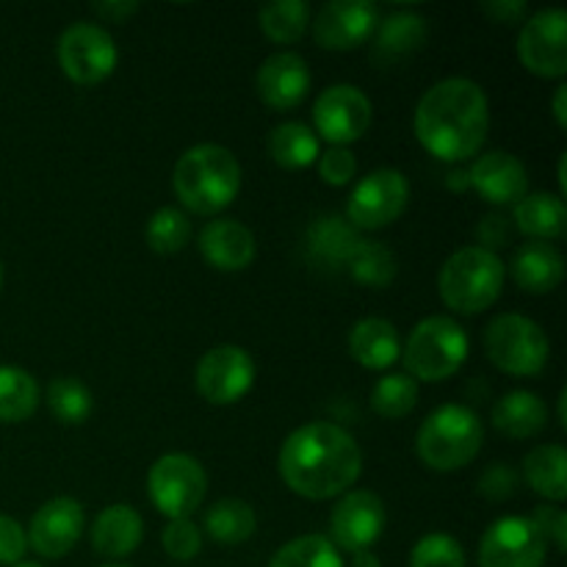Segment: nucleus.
<instances>
[{"label":"nucleus","instance_id":"51","mask_svg":"<svg viewBox=\"0 0 567 567\" xmlns=\"http://www.w3.org/2000/svg\"><path fill=\"white\" fill-rule=\"evenodd\" d=\"M0 286H3V266H0Z\"/></svg>","mask_w":567,"mask_h":567},{"label":"nucleus","instance_id":"1","mask_svg":"<svg viewBox=\"0 0 567 567\" xmlns=\"http://www.w3.org/2000/svg\"><path fill=\"white\" fill-rule=\"evenodd\" d=\"M288 491L308 502L343 496L363 471L358 441L330 421H310L286 437L277 457Z\"/></svg>","mask_w":567,"mask_h":567},{"label":"nucleus","instance_id":"12","mask_svg":"<svg viewBox=\"0 0 567 567\" xmlns=\"http://www.w3.org/2000/svg\"><path fill=\"white\" fill-rule=\"evenodd\" d=\"M255 385V360L247 349L225 347L208 349L197 363V391L205 402L225 408L236 404L252 391Z\"/></svg>","mask_w":567,"mask_h":567},{"label":"nucleus","instance_id":"19","mask_svg":"<svg viewBox=\"0 0 567 567\" xmlns=\"http://www.w3.org/2000/svg\"><path fill=\"white\" fill-rule=\"evenodd\" d=\"M468 183L493 205L520 203L529 192L526 166L513 153H502V150L480 155L468 169Z\"/></svg>","mask_w":567,"mask_h":567},{"label":"nucleus","instance_id":"23","mask_svg":"<svg viewBox=\"0 0 567 567\" xmlns=\"http://www.w3.org/2000/svg\"><path fill=\"white\" fill-rule=\"evenodd\" d=\"M565 277V260L554 244L529 241L515 252L513 280L526 293H551Z\"/></svg>","mask_w":567,"mask_h":567},{"label":"nucleus","instance_id":"38","mask_svg":"<svg viewBox=\"0 0 567 567\" xmlns=\"http://www.w3.org/2000/svg\"><path fill=\"white\" fill-rule=\"evenodd\" d=\"M410 567H465V551L452 535L432 532L410 551Z\"/></svg>","mask_w":567,"mask_h":567},{"label":"nucleus","instance_id":"42","mask_svg":"<svg viewBox=\"0 0 567 567\" xmlns=\"http://www.w3.org/2000/svg\"><path fill=\"white\" fill-rule=\"evenodd\" d=\"M532 524L540 529V535L546 537V543H554V546H557V551H565L567 548L565 509L554 507V504H548V507H537L535 515H532Z\"/></svg>","mask_w":567,"mask_h":567},{"label":"nucleus","instance_id":"45","mask_svg":"<svg viewBox=\"0 0 567 567\" xmlns=\"http://www.w3.org/2000/svg\"><path fill=\"white\" fill-rule=\"evenodd\" d=\"M476 233H480V238L485 241V247L482 249H491V252H493V247H504V244L509 241L507 221H504L502 216H487Z\"/></svg>","mask_w":567,"mask_h":567},{"label":"nucleus","instance_id":"50","mask_svg":"<svg viewBox=\"0 0 567 567\" xmlns=\"http://www.w3.org/2000/svg\"><path fill=\"white\" fill-rule=\"evenodd\" d=\"M14 567H42V565H37V563H20V565H14Z\"/></svg>","mask_w":567,"mask_h":567},{"label":"nucleus","instance_id":"11","mask_svg":"<svg viewBox=\"0 0 567 567\" xmlns=\"http://www.w3.org/2000/svg\"><path fill=\"white\" fill-rule=\"evenodd\" d=\"M410 199L408 177L399 169H377L354 186L347 216L354 230H382L404 214Z\"/></svg>","mask_w":567,"mask_h":567},{"label":"nucleus","instance_id":"44","mask_svg":"<svg viewBox=\"0 0 567 567\" xmlns=\"http://www.w3.org/2000/svg\"><path fill=\"white\" fill-rule=\"evenodd\" d=\"M92 9L105 22H127L138 11V3L136 0H103V3H94Z\"/></svg>","mask_w":567,"mask_h":567},{"label":"nucleus","instance_id":"13","mask_svg":"<svg viewBox=\"0 0 567 567\" xmlns=\"http://www.w3.org/2000/svg\"><path fill=\"white\" fill-rule=\"evenodd\" d=\"M548 543L532 518L507 515L491 524L480 543V567H543Z\"/></svg>","mask_w":567,"mask_h":567},{"label":"nucleus","instance_id":"43","mask_svg":"<svg viewBox=\"0 0 567 567\" xmlns=\"http://www.w3.org/2000/svg\"><path fill=\"white\" fill-rule=\"evenodd\" d=\"M515 487H518V476H515L509 465H493L480 480V493L491 498V502H507L515 493Z\"/></svg>","mask_w":567,"mask_h":567},{"label":"nucleus","instance_id":"3","mask_svg":"<svg viewBox=\"0 0 567 567\" xmlns=\"http://www.w3.org/2000/svg\"><path fill=\"white\" fill-rule=\"evenodd\" d=\"M172 186L183 208L197 216H214L241 192V164L221 144H197L177 158Z\"/></svg>","mask_w":567,"mask_h":567},{"label":"nucleus","instance_id":"48","mask_svg":"<svg viewBox=\"0 0 567 567\" xmlns=\"http://www.w3.org/2000/svg\"><path fill=\"white\" fill-rule=\"evenodd\" d=\"M349 567H382V563H380V557H377V554L358 551V554H352V565H349Z\"/></svg>","mask_w":567,"mask_h":567},{"label":"nucleus","instance_id":"33","mask_svg":"<svg viewBox=\"0 0 567 567\" xmlns=\"http://www.w3.org/2000/svg\"><path fill=\"white\" fill-rule=\"evenodd\" d=\"M48 408L55 421L66 426L83 424L92 415V391L75 377H59L48 385Z\"/></svg>","mask_w":567,"mask_h":567},{"label":"nucleus","instance_id":"34","mask_svg":"<svg viewBox=\"0 0 567 567\" xmlns=\"http://www.w3.org/2000/svg\"><path fill=\"white\" fill-rule=\"evenodd\" d=\"M269 567H343V557L330 537L324 535H302L297 540L286 543L280 551L271 557Z\"/></svg>","mask_w":567,"mask_h":567},{"label":"nucleus","instance_id":"46","mask_svg":"<svg viewBox=\"0 0 567 567\" xmlns=\"http://www.w3.org/2000/svg\"><path fill=\"white\" fill-rule=\"evenodd\" d=\"M482 9L493 17L496 22H518L520 17L526 14L524 0H493V3H485Z\"/></svg>","mask_w":567,"mask_h":567},{"label":"nucleus","instance_id":"25","mask_svg":"<svg viewBox=\"0 0 567 567\" xmlns=\"http://www.w3.org/2000/svg\"><path fill=\"white\" fill-rule=\"evenodd\" d=\"M515 225L535 241H554L565 236L567 210L559 194H526L515 203Z\"/></svg>","mask_w":567,"mask_h":567},{"label":"nucleus","instance_id":"28","mask_svg":"<svg viewBox=\"0 0 567 567\" xmlns=\"http://www.w3.org/2000/svg\"><path fill=\"white\" fill-rule=\"evenodd\" d=\"M269 155L282 169H305L321 155V142L302 122H282L269 136Z\"/></svg>","mask_w":567,"mask_h":567},{"label":"nucleus","instance_id":"29","mask_svg":"<svg viewBox=\"0 0 567 567\" xmlns=\"http://www.w3.org/2000/svg\"><path fill=\"white\" fill-rule=\"evenodd\" d=\"M426 20L415 11H393L377 22V53L385 59H404L424 48Z\"/></svg>","mask_w":567,"mask_h":567},{"label":"nucleus","instance_id":"17","mask_svg":"<svg viewBox=\"0 0 567 567\" xmlns=\"http://www.w3.org/2000/svg\"><path fill=\"white\" fill-rule=\"evenodd\" d=\"M83 507L70 496L42 504L28 526V546L44 559H61L78 546L83 535Z\"/></svg>","mask_w":567,"mask_h":567},{"label":"nucleus","instance_id":"36","mask_svg":"<svg viewBox=\"0 0 567 567\" xmlns=\"http://www.w3.org/2000/svg\"><path fill=\"white\" fill-rule=\"evenodd\" d=\"M347 266L354 280L371 288H385L396 277V255L382 241H360Z\"/></svg>","mask_w":567,"mask_h":567},{"label":"nucleus","instance_id":"18","mask_svg":"<svg viewBox=\"0 0 567 567\" xmlns=\"http://www.w3.org/2000/svg\"><path fill=\"white\" fill-rule=\"evenodd\" d=\"M258 97L275 111H291L302 105L310 92V70L302 55L275 53L260 64L255 78Z\"/></svg>","mask_w":567,"mask_h":567},{"label":"nucleus","instance_id":"30","mask_svg":"<svg viewBox=\"0 0 567 567\" xmlns=\"http://www.w3.org/2000/svg\"><path fill=\"white\" fill-rule=\"evenodd\" d=\"M258 515L241 498H221L205 513V532L221 546H238L255 535Z\"/></svg>","mask_w":567,"mask_h":567},{"label":"nucleus","instance_id":"20","mask_svg":"<svg viewBox=\"0 0 567 567\" xmlns=\"http://www.w3.org/2000/svg\"><path fill=\"white\" fill-rule=\"evenodd\" d=\"M199 252L205 264L219 271H244L255 260L258 244L249 227L236 219L208 221L199 233Z\"/></svg>","mask_w":567,"mask_h":567},{"label":"nucleus","instance_id":"24","mask_svg":"<svg viewBox=\"0 0 567 567\" xmlns=\"http://www.w3.org/2000/svg\"><path fill=\"white\" fill-rule=\"evenodd\" d=\"M548 424V408L537 393L513 391L493 408V426L513 441L537 437Z\"/></svg>","mask_w":567,"mask_h":567},{"label":"nucleus","instance_id":"27","mask_svg":"<svg viewBox=\"0 0 567 567\" xmlns=\"http://www.w3.org/2000/svg\"><path fill=\"white\" fill-rule=\"evenodd\" d=\"M363 238L358 236L352 225L341 216H324V219H316L313 227L308 230V249L316 260L330 266H343L349 264V258L354 255V249L360 247Z\"/></svg>","mask_w":567,"mask_h":567},{"label":"nucleus","instance_id":"14","mask_svg":"<svg viewBox=\"0 0 567 567\" xmlns=\"http://www.w3.org/2000/svg\"><path fill=\"white\" fill-rule=\"evenodd\" d=\"M518 59L532 75H567V14L563 9L537 11L518 33Z\"/></svg>","mask_w":567,"mask_h":567},{"label":"nucleus","instance_id":"8","mask_svg":"<svg viewBox=\"0 0 567 567\" xmlns=\"http://www.w3.org/2000/svg\"><path fill=\"white\" fill-rule=\"evenodd\" d=\"M147 493L153 507L169 520L192 518L194 509L205 502L208 476L203 465L188 454H164L150 468Z\"/></svg>","mask_w":567,"mask_h":567},{"label":"nucleus","instance_id":"9","mask_svg":"<svg viewBox=\"0 0 567 567\" xmlns=\"http://www.w3.org/2000/svg\"><path fill=\"white\" fill-rule=\"evenodd\" d=\"M55 55L64 75L78 86H97L109 81L120 61L114 39L97 22H72L59 37Z\"/></svg>","mask_w":567,"mask_h":567},{"label":"nucleus","instance_id":"40","mask_svg":"<svg viewBox=\"0 0 567 567\" xmlns=\"http://www.w3.org/2000/svg\"><path fill=\"white\" fill-rule=\"evenodd\" d=\"M319 175L330 186H349L358 175V158L349 153V147H330L319 155Z\"/></svg>","mask_w":567,"mask_h":567},{"label":"nucleus","instance_id":"37","mask_svg":"<svg viewBox=\"0 0 567 567\" xmlns=\"http://www.w3.org/2000/svg\"><path fill=\"white\" fill-rule=\"evenodd\" d=\"M144 236H147L150 249H155L158 255H175L192 238V221L183 210L161 208L150 216Z\"/></svg>","mask_w":567,"mask_h":567},{"label":"nucleus","instance_id":"47","mask_svg":"<svg viewBox=\"0 0 567 567\" xmlns=\"http://www.w3.org/2000/svg\"><path fill=\"white\" fill-rule=\"evenodd\" d=\"M565 97H567V86H557V92H554V120H557V125L567 127V111H565Z\"/></svg>","mask_w":567,"mask_h":567},{"label":"nucleus","instance_id":"41","mask_svg":"<svg viewBox=\"0 0 567 567\" xmlns=\"http://www.w3.org/2000/svg\"><path fill=\"white\" fill-rule=\"evenodd\" d=\"M28 551V535L14 518L0 515V565H20Z\"/></svg>","mask_w":567,"mask_h":567},{"label":"nucleus","instance_id":"21","mask_svg":"<svg viewBox=\"0 0 567 567\" xmlns=\"http://www.w3.org/2000/svg\"><path fill=\"white\" fill-rule=\"evenodd\" d=\"M144 520L131 504H111L94 518L92 548L105 559H125L142 543Z\"/></svg>","mask_w":567,"mask_h":567},{"label":"nucleus","instance_id":"7","mask_svg":"<svg viewBox=\"0 0 567 567\" xmlns=\"http://www.w3.org/2000/svg\"><path fill=\"white\" fill-rule=\"evenodd\" d=\"M485 352L509 377H537L548 363L551 343L537 321L520 313H502L487 324Z\"/></svg>","mask_w":567,"mask_h":567},{"label":"nucleus","instance_id":"49","mask_svg":"<svg viewBox=\"0 0 567 567\" xmlns=\"http://www.w3.org/2000/svg\"><path fill=\"white\" fill-rule=\"evenodd\" d=\"M559 186H563V194L567 192V177H565V155L559 158Z\"/></svg>","mask_w":567,"mask_h":567},{"label":"nucleus","instance_id":"26","mask_svg":"<svg viewBox=\"0 0 567 567\" xmlns=\"http://www.w3.org/2000/svg\"><path fill=\"white\" fill-rule=\"evenodd\" d=\"M567 454L557 443L537 446L526 454L524 476L532 491L546 502L559 504L567 498Z\"/></svg>","mask_w":567,"mask_h":567},{"label":"nucleus","instance_id":"22","mask_svg":"<svg viewBox=\"0 0 567 567\" xmlns=\"http://www.w3.org/2000/svg\"><path fill=\"white\" fill-rule=\"evenodd\" d=\"M349 354L354 363L371 371H385L402 358L399 332L385 319H363L349 332Z\"/></svg>","mask_w":567,"mask_h":567},{"label":"nucleus","instance_id":"4","mask_svg":"<svg viewBox=\"0 0 567 567\" xmlns=\"http://www.w3.org/2000/svg\"><path fill=\"white\" fill-rule=\"evenodd\" d=\"M482 443H485V426L480 415L465 404H443L426 415L415 449L426 468L449 474L474 463L476 454L482 452Z\"/></svg>","mask_w":567,"mask_h":567},{"label":"nucleus","instance_id":"31","mask_svg":"<svg viewBox=\"0 0 567 567\" xmlns=\"http://www.w3.org/2000/svg\"><path fill=\"white\" fill-rule=\"evenodd\" d=\"M39 408V385L25 369L0 365V424L28 421Z\"/></svg>","mask_w":567,"mask_h":567},{"label":"nucleus","instance_id":"5","mask_svg":"<svg viewBox=\"0 0 567 567\" xmlns=\"http://www.w3.org/2000/svg\"><path fill=\"white\" fill-rule=\"evenodd\" d=\"M504 264L496 252L482 247H463L443 264L437 291L449 310L474 316L493 308L502 297Z\"/></svg>","mask_w":567,"mask_h":567},{"label":"nucleus","instance_id":"35","mask_svg":"<svg viewBox=\"0 0 567 567\" xmlns=\"http://www.w3.org/2000/svg\"><path fill=\"white\" fill-rule=\"evenodd\" d=\"M419 404V382L410 374H388L371 391V408L382 419L399 421Z\"/></svg>","mask_w":567,"mask_h":567},{"label":"nucleus","instance_id":"15","mask_svg":"<svg viewBox=\"0 0 567 567\" xmlns=\"http://www.w3.org/2000/svg\"><path fill=\"white\" fill-rule=\"evenodd\" d=\"M388 524L385 502L371 491H347L332 507L330 532L338 551H371Z\"/></svg>","mask_w":567,"mask_h":567},{"label":"nucleus","instance_id":"6","mask_svg":"<svg viewBox=\"0 0 567 567\" xmlns=\"http://www.w3.org/2000/svg\"><path fill=\"white\" fill-rule=\"evenodd\" d=\"M471 343L463 327L449 316H430L408 338L402 360L415 382H443L468 360Z\"/></svg>","mask_w":567,"mask_h":567},{"label":"nucleus","instance_id":"10","mask_svg":"<svg viewBox=\"0 0 567 567\" xmlns=\"http://www.w3.org/2000/svg\"><path fill=\"white\" fill-rule=\"evenodd\" d=\"M371 116H374V109H371L369 94L360 92L352 83H336L316 100L313 133L319 142L324 138L332 147H349L369 133Z\"/></svg>","mask_w":567,"mask_h":567},{"label":"nucleus","instance_id":"52","mask_svg":"<svg viewBox=\"0 0 567 567\" xmlns=\"http://www.w3.org/2000/svg\"><path fill=\"white\" fill-rule=\"evenodd\" d=\"M103 567H131V565H103Z\"/></svg>","mask_w":567,"mask_h":567},{"label":"nucleus","instance_id":"16","mask_svg":"<svg viewBox=\"0 0 567 567\" xmlns=\"http://www.w3.org/2000/svg\"><path fill=\"white\" fill-rule=\"evenodd\" d=\"M313 22V39L324 50H354L377 31L380 9L369 0H332L321 6Z\"/></svg>","mask_w":567,"mask_h":567},{"label":"nucleus","instance_id":"32","mask_svg":"<svg viewBox=\"0 0 567 567\" xmlns=\"http://www.w3.org/2000/svg\"><path fill=\"white\" fill-rule=\"evenodd\" d=\"M260 31L277 44H293L310 25V6L305 0H275L258 11Z\"/></svg>","mask_w":567,"mask_h":567},{"label":"nucleus","instance_id":"2","mask_svg":"<svg viewBox=\"0 0 567 567\" xmlns=\"http://www.w3.org/2000/svg\"><path fill=\"white\" fill-rule=\"evenodd\" d=\"M491 127V105L480 83L446 78L426 89L415 109V136L441 161H468L482 150Z\"/></svg>","mask_w":567,"mask_h":567},{"label":"nucleus","instance_id":"39","mask_svg":"<svg viewBox=\"0 0 567 567\" xmlns=\"http://www.w3.org/2000/svg\"><path fill=\"white\" fill-rule=\"evenodd\" d=\"M161 546L164 551L169 554L172 559L177 563H188V559L197 557L203 551V535L194 526L192 518H181V520H169L161 532Z\"/></svg>","mask_w":567,"mask_h":567}]
</instances>
